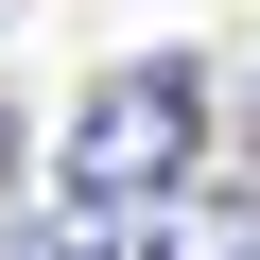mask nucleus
Masks as SVG:
<instances>
[{"label":"nucleus","mask_w":260,"mask_h":260,"mask_svg":"<svg viewBox=\"0 0 260 260\" xmlns=\"http://www.w3.org/2000/svg\"><path fill=\"white\" fill-rule=\"evenodd\" d=\"M191 139H208V70L191 52H121L70 104V191L87 208H174L191 191Z\"/></svg>","instance_id":"f257e3e1"},{"label":"nucleus","mask_w":260,"mask_h":260,"mask_svg":"<svg viewBox=\"0 0 260 260\" xmlns=\"http://www.w3.org/2000/svg\"><path fill=\"white\" fill-rule=\"evenodd\" d=\"M139 260H260V191H174L139 225Z\"/></svg>","instance_id":"f03ea898"},{"label":"nucleus","mask_w":260,"mask_h":260,"mask_svg":"<svg viewBox=\"0 0 260 260\" xmlns=\"http://www.w3.org/2000/svg\"><path fill=\"white\" fill-rule=\"evenodd\" d=\"M104 225H121V208H87V191H70V225H52V208H35V225H0V260H121Z\"/></svg>","instance_id":"7ed1b4c3"},{"label":"nucleus","mask_w":260,"mask_h":260,"mask_svg":"<svg viewBox=\"0 0 260 260\" xmlns=\"http://www.w3.org/2000/svg\"><path fill=\"white\" fill-rule=\"evenodd\" d=\"M0 174H18V121H0Z\"/></svg>","instance_id":"20e7f679"}]
</instances>
